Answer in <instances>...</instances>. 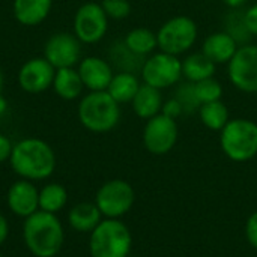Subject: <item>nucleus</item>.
Returning <instances> with one entry per match:
<instances>
[{"mask_svg": "<svg viewBox=\"0 0 257 257\" xmlns=\"http://www.w3.org/2000/svg\"><path fill=\"white\" fill-rule=\"evenodd\" d=\"M0 257H3V256H2V253H0Z\"/></svg>", "mask_w": 257, "mask_h": 257, "instance_id": "58836bf2", "label": "nucleus"}, {"mask_svg": "<svg viewBox=\"0 0 257 257\" xmlns=\"http://www.w3.org/2000/svg\"><path fill=\"white\" fill-rule=\"evenodd\" d=\"M146 57H140L137 54H134L126 45L125 42H114L111 45L110 50V60H111V66L114 65L119 71L117 72H133L137 74L142 71V66L145 63Z\"/></svg>", "mask_w": 257, "mask_h": 257, "instance_id": "b1692460", "label": "nucleus"}, {"mask_svg": "<svg viewBox=\"0 0 257 257\" xmlns=\"http://www.w3.org/2000/svg\"><path fill=\"white\" fill-rule=\"evenodd\" d=\"M3 84H5V77H3V72L0 69V95H2V90H3Z\"/></svg>", "mask_w": 257, "mask_h": 257, "instance_id": "4c0bfd02", "label": "nucleus"}, {"mask_svg": "<svg viewBox=\"0 0 257 257\" xmlns=\"http://www.w3.org/2000/svg\"><path fill=\"white\" fill-rule=\"evenodd\" d=\"M131 247L133 235L117 218H104L89 233L90 257H128Z\"/></svg>", "mask_w": 257, "mask_h": 257, "instance_id": "20e7f679", "label": "nucleus"}, {"mask_svg": "<svg viewBox=\"0 0 257 257\" xmlns=\"http://www.w3.org/2000/svg\"><path fill=\"white\" fill-rule=\"evenodd\" d=\"M101 6L111 20H125L131 14V3L128 0H102Z\"/></svg>", "mask_w": 257, "mask_h": 257, "instance_id": "c756f323", "label": "nucleus"}, {"mask_svg": "<svg viewBox=\"0 0 257 257\" xmlns=\"http://www.w3.org/2000/svg\"><path fill=\"white\" fill-rule=\"evenodd\" d=\"M217 65L209 60L202 51L191 53L182 60V78L185 81L197 83L215 75Z\"/></svg>", "mask_w": 257, "mask_h": 257, "instance_id": "412c9836", "label": "nucleus"}, {"mask_svg": "<svg viewBox=\"0 0 257 257\" xmlns=\"http://www.w3.org/2000/svg\"><path fill=\"white\" fill-rule=\"evenodd\" d=\"M230 83L244 93H257V44L241 45L227 63Z\"/></svg>", "mask_w": 257, "mask_h": 257, "instance_id": "9d476101", "label": "nucleus"}, {"mask_svg": "<svg viewBox=\"0 0 257 257\" xmlns=\"http://www.w3.org/2000/svg\"><path fill=\"white\" fill-rule=\"evenodd\" d=\"M12 149H14V145H12L11 139L0 133V164L9 161Z\"/></svg>", "mask_w": 257, "mask_h": 257, "instance_id": "72a5a7b5", "label": "nucleus"}, {"mask_svg": "<svg viewBox=\"0 0 257 257\" xmlns=\"http://www.w3.org/2000/svg\"><path fill=\"white\" fill-rule=\"evenodd\" d=\"M104 220L98 206L90 202H81L71 208L68 212L69 226L80 233H90Z\"/></svg>", "mask_w": 257, "mask_h": 257, "instance_id": "6ab92c4d", "label": "nucleus"}, {"mask_svg": "<svg viewBox=\"0 0 257 257\" xmlns=\"http://www.w3.org/2000/svg\"><path fill=\"white\" fill-rule=\"evenodd\" d=\"M8 111V101L0 95V116H3Z\"/></svg>", "mask_w": 257, "mask_h": 257, "instance_id": "e433bc0d", "label": "nucleus"}, {"mask_svg": "<svg viewBox=\"0 0 257 257\" xmlns=\"http://www.w3.org/2000/svg\"><path fill=\"white\" fill-rule=\"evenodd\" d=\"M125 45L137 56L148 57L155 53L158 48V39L157 33L146 27H136L130 30L123 38Z\"/></svg>", "mask_w": 257, "mask_h": 257, "instance_id": "5701e85b", "label": "nucleus"}, {"mask_svg": "<svg viewBox=\"0 0 257 257\" xmlns=\"http://www.w3.org/2000/svg\"><path fill=\"white\" fill-rule=\"evenodd\" d=\"M84 89L89 92H102L107 90L114 71L108 60L98 57V56H87L83 57L77 68Z\"/></svg>", "mask_w": 257, "mask_h": 257, "instance_id": "2eb2a0df", "label": "nucleus"}, {"mask_svg": "<svg viewBox=\"0 0 257 257\" xmlns=\"http://www.w3.org/2000/svg\"><path fill=\"white\" fill-rule=\"evenodd\" d=\"M173 98L178 99V102L181 104L184 114H193L197 113L200 108V101L196 95V89H194V83L191 81H179L175 90Z\"/></svg>", "mask_w": 257, "mask_h": 257, "instance_id": "cd10ccee", "label": "nucleus"}, {"mask_svg": "<svg viewBox=\"0 0 257 257\" xmlns=\"http://www.w3.org/2000/svg\"><path fill=\"white\" fill-rule=\"evenodd\" d=\"M6 205L14 215L27 218L39 211V190L32 181L18 179L8 190Z\"/></svg>", "mask_w": 257, "mask_h": 257, "instance_id": "4468645a", "label": "nucleus"}, {"mask_svg": "<svg viewBox=\"0 0 257 257\" xmlns=\"http://www.w3.org/2000/svg\"><path fill=\"white\" fill-rule=\"evenodd\" d=\"M108 30V17L101 3L87 2L81 5L74 15V35L81 44H98Z\"/></svg>", "mask_w": 257, "mask_h": 257, "instance_id": "1a4fd4ad", "label": "nucleus"}, {"mask_svg": "<svg viewBox=\"0 0 257 257\" xmlns=\"http://www.w3.org/2000/svg\"><path fill=\"white\" fill-rule=\"evenodd\" d=\"M161 113H163L164 116H167V117H170V119H175V120H176L179 116H182V114H184V110H182L181 104L178 102V99L172 96L170 99L164 101L163 108H161Z\"/></svg>", "mask_w": 257, "mask_h": 257, "instance_id": "7c9ffc66", "label": "nucleus"}, {"mask_svg": "<svg viewBox=\"0 0 257 257\" xmlns=\"http://www.w3.org/2000/svg\"><path fill=\"white\" fill-rule=\"evenodd\" d=\"M244 20L251 36H257V3L244 11Z\"/></svg>", "mask_w": 257, "mask_h": 257, "instance_id": "473e14b6", "label": "nucleus"}, {"mask_svg": "<svg viewBox=\"0 0 257 257\" xmlns=\"http://www.w3.org/2000/svg\"><path fill=\"white\" fill-rule=\"evenodd\" d=\"M163 104H164V99H163L161 90L145 83H142L139 92L131 101L133 111L140 119H145V120H149L151 117L160 114Z\"/></svg>", "mask_w": 257, "mask_h": 257, "instance_id": "a211bd4d", "label": "nucleus"}, {"mask_svg": "<svg viewBox=\"0 0 257 257\" xmlns=\"http://www.w3.org/2000/svg\"><path fill=\"white\" fill-rule=\"evenodd\" d=\"M53 0H14L12 11L15 20L26 26H39L50 15Z\"/></svg>", "mask_w": 257, "mask_h": 257, "instance_id": "f3484780", "label": "nucleus"}, {"mask_svg": "<svg viewBox=\"0 0 257 257\" xmlns=\"http://www.w3.org/2000/svg\"><path fill=\"white\" fill-rule=\"evenodd\" d=\"M68 203V191L62 184L50 182L39 190V209L56 214L60 212Z\"/></svg>", "mask_w": 257, "mask_h": 257, "instance_id": "393cba45", "label": "nucleus"}, {"mask_svg": "<svg viewBox=\"0 0 257 257\" xmlns=\"http://www.w3.org/2000/svg\"><path fill=\"white\" fill-rule=\"evenodd\" d=\"M23 241L35 257H56L63 247L65 230L56 214L39 209L24 218Z\"/></svg>", "mask_w": 257, "mask_h": 257, "instance_id": "f03ea898", "label": "nucleus"}, {"mask_svg": "<svg viewBox=\"0 0 257 257\" xmlns=\"http://www.w3.org/2000/svg\"><path fill=\"white\" fill-rule=\"evenodd\" d=\"M239 45L224 30L208 35L202 44V53L215 65H227L235 56Z\"/></svg>", "mask_w": 257, "mask_h": 257, "instance_id": "dca6fc26", "label": "nucleus"}, {"mask_svg": "<svg viewBox=\"0 0 257 257\" xmlns=\"http://www.w3.org/2000/svg\"><path fill=\"white\" fill-rule=\"evenodd\" d=\"M140 86H142V81L137 77V74L114 72V75H113V78L107 87V92L110 93V96L116 102L126 104V102H131L134 99Z\"/></svg>", "mask_w": 257, "mask_h": 257, "instance_id": "4be33fe9", "label": "nucleus"}, {"mask_svg": "<svg viewBox=\"0 0 257 257\" xmlns=\"http://www.w3.org/2000/svg\"><path fill=\"white\" fill-rule=\"evenodd\" d=\"M56 257H57V256H56Z\"/></svg>", "mask_w": 257, "mask_h": 257, "instance_id": "ea45409f", "label": "nucleus"}, {"mask_svg": "<svg viewBox=\"0 0 257 257\" xmlns=\"http://www.w3.org/2000/svg\"><path fill=\"white\" fill-rule=\"evenodd\" d=\"M8 236H9V221L0 212V245L8 239Z\"/></svg>", "mask_w": 257, "mask_h": 257, "instance_id": "f704fd0d", "label": "nucleus"}, {"mask_svg": "<svg viewBox=\"0 0 257 257\" xmlns=\"http://www.w3.org/2000/svg\"><path fill=\"white\" fill-rule=\"evenodd\" d=\"M194 89H196V95H197L200 104L214 102V101H221V96H223V86H221V83H220L217 78H214V77L194 83Z\"/></svg>", "mask_w": 257, "mask_h": 257, "instance_id": "c85d7f7f", "label": "nucleus"}, {"mask_svg": "<svg viewBox=\"0 0 257 257\" xmlns=\"http://www.w3.org/2000/svg\"><path fill=\"white\" fill-rule=\"evenodd\" d=\"M51 87L59 98L65 101H74L81 96L84 84L75 68H60L56 69Z\"/></svg>", "mask_w": 257, "mask_h": 257, "instance_id": "aec40b11", "label": "nucleus"}, {"mask_svg": "<svg viewBox=\"0 0 257 257\" xmlns=\"http://www.w3.org/2000/svg\"><path fill=\"white\" fill-rule=\"evenodd\" d=\"M178 136L179 130L176 120L160 113L146 120L143 128V146L152 155H166L176 146Z\"/></svg>", "mask_w": 257, "mask_h": 257, "instance_id": "9b49d317", "label": "nucleus"}, {"mask_svg": "<svg viewBox=\"0 0 257 257\" xmlns=\"http://www.w3.org/2000/svg\"><path fill=\"white\" fill-rule=\"evenodd\" d=\"M81 41L69 32L51 35L44 45V57L56 68H74L81 60Z\"/></svg>", "mask_w": 257, "mask_h": 257, "instance_id": "f8f14e48", "label": "nucleus"}, {"mask_svg": "<svg viewBox=\"0 0 257 257\" xmlns=\"http://www.w3.org/2000/svg\"><path fill=\"white\" fill-rule=\"evenodd\" d=\"M199 29L193 18L187 15H176L161 24L157 32L160 51L181 56L188 53L197 42Z\"/></svg>", "mask_w": 257, "mask_h": 257, "instance_id": "423d86ee", "label": "nucleus"}, {"mask_svg": "<svg viewBox=\"0 0 257 257\" xmlns=\"http://www.w3.org/2000/svg\"><path fill=\"white\" fill-rule=\"evenodd\" d=\"M134 202L136 191L131 184L123 179H111L104 182L95 194V205L104 218L120 220L131 211Z\"/></svg>", "mask_w": 257, "mask_h": 257, "instance_id": "0eeeda50", "label": "nucleus"}, {"mask_svg": "<svg viewBox=\"0 0 257 257\" xmlns=\"http://www.w3.org/2000/svg\"><path fill=\"white\" fill-rule=\"evenodd\" d=\"M245 238L248 244L257 250V211L248 217L245 223Z\"/></svg>", "mask_w": 257, "mask_h": 257, "instance_id": "2f4dec72", "label": "nucleus"}, {"mask_svg": "<svg viewBox=\"0 0 257 257\" xmlns=\"http://www.w3.org/2000/svg\"><path fill=\"white\" fill-rule=\"evenodd\" d=\"M140 75L145 84L160 90L169 89L182 80V60L164 51L154 53L145 59Z\"/></svg>", "mask_w": 257, "mask_h": 257, "instance_id": "6e6552de", "label": "nucleus"}, {"mask_svg": "<svg viewBox=\"0 0 257 257\" xmlns=\"http://www.w3.org/2000/svg\"><path fill=\"white\" fill-rule=\"evenodd\" d=\"M9 163L20 179L36 182L45 181L54 173L57 158L45 140L27 137L14 145Z\"/></svg>", "mask_w": 257, "mask_h": 257, "instance_id": "f257e3e1", "label": "nucleus"}, {"mask_svg": "<svg viewBox=\"0 0 257 257\" xmlns=\"http://www.w3.org/2000/svg\"><path fill=\"white\" fill-rule=\"evenodd\" d=\"M224 32L229 33L236 41V44L239 47L250 44V41L253 38L247 29L245 20H244V11H241V9H230V12L226 15Z\"/></svg>", "mask_w": 257, "mask_h": 257, "instance_id": "bb28decb", "label": "nucleus"}, {"mask_svg": "<svg viewBox=\"0 0 257 257\" xmlns=\"http://www.w3.org/2000/svg\"><path fill=\"white\" fill-rule=\"evenodd\" d=\"M56 68L42 56L24 62L18 71V86L27 93H42L53 86Z\"/></svg>", "mask_w": 257, "mask_h": 257, "instance_id": "ddd939ff", "label": "nucleus"}, {"mask_svg": "<svg viewBox=\"0 0 257 257\" xmlns=\"http://www.w3.org/2000/svg\"><path fill=\"white\" fill-rule=\"evenodd\" d=\"M197 113L200 122L211 131H221L230 120L229 108L223 101L202 104Z\"/></svg>", "mask_w": 257, "mask_h": 257, "instance_id": "a878e982", "label": "nucleus"}, {"mask_svg": "<svg viewBox=\"0 0 257 257\" xmlns=\"http://www.w3.org/2000/svg\"><path fill=\"white\" fill-rule=\"evenodd\" d=\"M221 2L230 9H241L247 3V0H221Z\"/></svg>", "mask_w": 257, "mask_h": 257, "instance_id": "c9c22d12", "label": "nucleus"}, {"mask_svg": "<svg viewBox=\"0 0 257 257\" xmlns=\"http://www.w3.org/2000/svg\"><path fill=\"white\" fill-rule=\"evenodd\" d=\"M120 104L116 102L107 90L89 92L77 108L80 123L90 133L105 134L113 131L120 122Z\"/></svg>", "mask_w": 257, "mask_h": 257, "instance_id": "7ed1b4c3", "label": "nucleus"}, {"mask_svg": "<svg viewBox=\"0 0 257 257\" xmlns=\"http://www.w3.org/2000/svg\"><path fill=\"white\" fill-rule=\"evenodd\" d=\"M220 146L235 163H245L257 157V123L251 119H230L220 131Z\"/></svg>", "mask_w": 257, "mask_h": 257, "instance_id": "39448f33", "label": "nucleus"}]
</instances>
